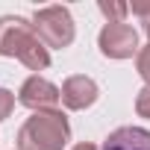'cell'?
I'll return each mask as SVG.
<instances>
[{
	"mask_svg": "<svg viewBox=\"0 0 150 150\" xmlns=\"http://www.w3.org/2000/svg\"><path fill=\"white\" fill-rule=\"evenodd\" d=\"M0 56H12L24 62L30 71H44L50 65V53L35 35L33 24L18 18V15H3L0 18Z\"/></svg>",
	"mask_w": 150,
	"mask_h": 150,
	"instance_id": "obj_1",
	"label": "cell"
},
{
	"mask_svg": "<svg viewBox=\"0 0 150 150\" xmlns=\"http://www.w3.org/2000/svg\"><path fill=\"white\" fill-rule=\"evenodd\" d=\"M68 138H71V124L59 109L35 112L18 129V150H62Z\"/></svg>",
	"mask_w": 150,
	"mask_h": 150,
	"instance_id": "obj_2",
	"label": "cell"
},
{
	"mask_svg": "<svg viewBox=\"0 0 150 150\" xmlns=\"http://www.w3.org/2000/svg\"><path fill=\"white\" fill-rule=\"evenodd\" d=\"M33 30L44 47H68L74 41V18L65 6H44L33 15Z\"/></svg>",
	"mask_w": 150,
	"mask_h": 150,
	"instance_id": "obj_3",
	"label": "cell"
},
{
	"mask_svg": "<svg viewBox=\"0 0 150 150\" xmlns=\"http://www.w3.org/2000/svg\"><path fill=\"white\" fill-rule=\"evenodd\" d=\"M100 53L106 59H129L138 56V33L132 24L121 21V24H106L97 35Z\"/></svg>",
	"mask_w": 150,
	"mask_h": 150,
	"instance_id": "obj_4",
	"label": "cell"
},
{
	"mask_svg": "<svg viewBox=\"0 0 150 150\" xmlns=\"http://www.w3.org/2000/svg\"><path fill=\"white\" fill-rule=\"evenodd\" d=\"M18 100L33 112H53L59 106V100H62V88H56L50 80L33 74L30 80H24V86L18 91Z\"/></svg>",
	"mask_w": 150,
	"mask_h": 150,
	"instance_id": "obj_5",
	"label": "cell"
},
{
	"mask_svg": "<svg viewBox=\"0 0 150 150\" xmlns=\"http://www.w3.org/2000/svg\"><path fill=\"white\" fill-rule=\"evenodd\" d=\"M100 97V88L91 77H86V74H77V77H68L62 83V103L74 112L80 109H88L94 100Z\"/></svg>",
	"mask_w": 150,
	"mask_h": 150,
	"instance_id": "obj_6",
	"label": "cell"
},
{
	"mask_svg": "<svg viewBox=\"0 0 150 150\" xmlns=\"http://www.w3.org/2000/svg\"><path fill=\"white\" fill-rule=\"evenodd\" d=\"M103 150H150V132L141 127H118L103 141Z\"/></svg>",
	"mask_w": 150,
	"mask_h": 150,
	"instance_id": "obj_7",
	"label": "cell"
},
{
	"mask_svg": "<svg viewBox=\"0 0 150 150\" xmlns=\"http://www.w3.org/2000/svg\"><path fill=\"white\" fill-rule=\"evenodd\" d=\"M100 12L109 18V24H121L124 18H127V12H129V6L127 3H106V0H100Z\"/></svg>",
	"mask_w": 150,
	"mask_h": 150,
	"instance_id": "obj_8",
	"label": "cell"
},
{
	"mask_svg": "<svg viewBox=\"0 0 150 150\" xmlns=\"http://www.w3.org/2000/svg\"><path fill=\"white\" fill-rule=\"evenodd\" d=\"M135 65H138V74L144 77V83L150 86V44L138 50V56H135Z\"/></svg>",
	"mask_w": 150,
	"mask_h": 150,
	"instance_id": "obj_9",
	"label": "cell"
},
{
	"mask_svg": "<svg viewBox=\"0 0 150 150\" xmlns=\"http://www.w3.org/2000/svg\"><path fill=\"white\" fill-rule=\"evenodd\" d=\"M15 109V94L6 91V88H0V121H6Z\"/></svg>",
	"mask_w": 150,
	"mask_h": 150,
	"instance_id": "obj_10",
	"label": "cell"
},
{
	"mask_svg": "<svg viewBox=\"0 0 150 150\" xmlns=\"http://www.w3.org/2000/svg\"><path fill=\"white\" fill-rule=\"evenodd\" d=\"M135 112H138L141 118H150V86H144V88L138 91V97H135Z\"/></svg>",
	"mask_w": 150,
	"mask_h": 150,
	"instance_id": "obj_11",
	"label": "cell"
},
{
	"mask_svg": "<svg viewBox=\"0 0 150 150\" xmlns=\"http://www.w3.org/2000/svg\"><path fill=\"white\" fill-rule=\"evenodd\" d=\"M129 12L141 18V27H144V33H147V38H150V3H132Z\"/></svg>",
	"mask_w": 150,
	"mask_h": 150,
	"instance_id": "obj_12",
	"label": "cell"
},
{
	"mask_svg": "<svg viewBox=\"0 0 150 150\" xmlns=\"http://www.w3.org/2000/svg\"><path fill=\"white\" fill-rule=\"evenodd\" d=\"M71 150H97V147H94V144H91V141H80V144H77V147H71Z\"/></svg>",
	"mask_w": 150,
	"mask_h": 150,
	"instance_id": "obj_13",
	"label": "cell"
}]
</instances>
